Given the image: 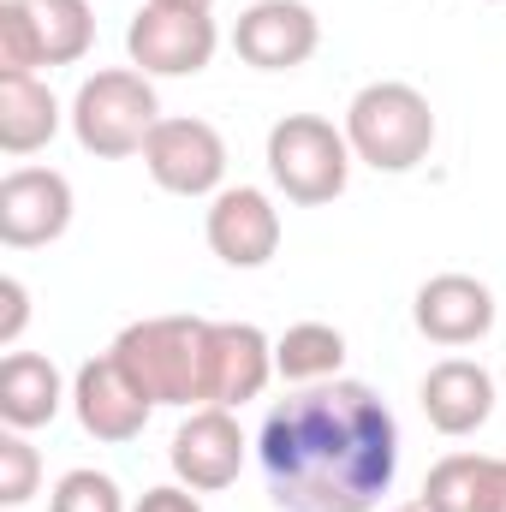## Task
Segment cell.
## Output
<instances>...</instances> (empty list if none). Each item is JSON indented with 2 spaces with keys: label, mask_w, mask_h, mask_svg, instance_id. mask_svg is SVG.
Wrapping results in <instances>:
<instances>
[{
  "label": "cell",
  "mask_w": 506,
  "mask_h": 512,
  "mask_svg": "<svg viewBox=\"0 0 506 512\" xmlns=\"http://www.w3.org/2000/svg\"><path fill=\"white\" fill-rule=\"evenodd\" d=\"M256 465L280 512H376L399 477V423L370 382H316L262 417Z\"/></svg>",
  "instance_id": "obj_1"
},
{
  "label": "cell",
  "mask_w": 506,
  "mask_h": 512,
  "mask_svg": "<svg viewBox=\"0 0 506 512\" xmlns=\"http://www.w3.org/2000/svg\"><path fill=\"white\" fill-rule=\"evenodd\" d=\"M209 334L203 316H143L108 352L155 405H209Z\"/></svg>",
  "instance_id": "obj_2"
},
{
  "label": "cell",
  "mask_w": 506,
  "mask_h": 512,
  "mask_svg": "<svg viewBox=\"0 0 506 512\" xmlns=\"http://www.w3.org/2000/svg\"><path fill=\"white\" fill-rule=\"evenodd\" d=\"M346 143L376 173H411L435 149V108L423 90H411L399 78L364 84L346 108Z\"/></svg>",
  "instance_id": "obj_3"
},
{
  "label": "cell",
  "mask_w": 506,
  "mask_h": 512,
  "mask_svg": "<svg viewBox=\"0 0 506 512\" xmlns=\"http://www.w3.org/2000/svg\"><path fill=\"white\" fill-rule=\"evenodd\" d=\"M72 137L102 155V161H126V155H143L149 131L161 126V102H155V84L137 72V66H108L96 78L78 84L72 96Z\"/></svg>",
  "instance_id": "obj_4"
},
{
  "label": "cell",
  "mask_w": 506,
  "mask_h": 512,
  "mask_svg": "<svg viewBox=\"0 0 506 512\" xmlns=\"http://www.w3.org/2000/svg\"><path fill=\"white\" fill-rule=\"evenodd\" d=\"M352 143L346 126L322 120V114H286L268 131V179L280 185L286 203H304V209H322L346 191L352 179Z\"/></svg>",
  "instance_id": "obj_5"
},
{
  "label": "cell",
  "mask_w": 506,
  "mask_h": 512,
  "mask_svg": "<svg viewBox=\"0 0 506 512\" xmlns=\"http://www.w3.org/2000/svg\"><path fill=\"white\" fill-rule=\"evenodd\" d=\"M221 48V30L197 6H161L143 0L126 24V54L143 78H197Z\"/></svg>",
  "instance_id": "obj_6"
},
{
  "label": "cell",
  "mask_w": 506,
  "mask_h": 512,
  "mask_svg": "<svg viewBox=\"0 0 506 512\" xmlns=\"http://www.w3.org/2000/svg\"><path fill=\"white\" fill-rule=\"evenodd\" d=\"M143 167L167 197H215L227 191V137L209 120H161L143 143Z\"/></svg>",
  "instance_id": "obj_7"
},
{
  "label": "cell",
  "mask_w": 506,
  "mask_h": 512,
  "mask_svg": "<svg viewBox=\"0 0 506 512\" xmlns=\"http://www.w3.org/2000/svg\"><path fill=\"white\" fill-rule=\"evenodd\" d=\"M245 453H251V441H245V429H239V417H233L227 405H197V411L173 429V447H167L173 477H179L185 489H197V495L233 489L239 471H245Z\"/></svg>",
  "instance_id": "obj_8"
},
{
  "label": "cell",
  "mask_w": 506,
  "mask_h": 512,
  "mask_svg": "<svg viewBox=\"0 0 506 512\" xmlns=\"http://www.w3.org/2000/svg\"><path fill=\"white\" fill-rule=\"evenodd\" d=\"M72 227V179L54 167H12L0 179V245L36 251Z\"/></svg>",
  "instance_id": "obj_9"
},
{
  "label": "cell",
  "mask_w": 506,
  "mask_h": 512,
  "mask_svg": "<svg viewBox=\"0 0 506 512\" xmlns=\"http://www.w3.org/2000/svg\"><path fill=\"white\" fill-rule=\"evenodd\" d=\"M72 411H78V423H84V435H90V441L126 447V441L143 435V423H149L155 399H149V393L120 370V358H114V352H102V358L78 364V376H72Z\"/></svg>",
  "instance_id": "obj_10"
},
{
  "label": "cell",
  "mask_w": 506,
  "mask_h": 512,
  "mask_svg": "<svg viewBox=\"0 0 506 512\" xmlns=\"http://www.w3.org/2000/svg\"><path fill=\"white\" fill-rule=\"evenodd\" d=\"M233 48L256 72H292L322 48V24L304 0H256L233 24Z\"/></svg>",
  "instance_id": "obj_11"
},
{
  "label": "cell",
  "mask_w": 506,
  "mask_h": 512,
  "mask_svg": "<svg viewBox=\"0 0 506 512\" xmlns=\"http://www.w3.org/2000/svg\"><path fill=\"white\" fill-rule=\"evenodd\" d=\"M203 233H209V251L221 256L227 268H262L280 251V209L256 185H227V191L209 197Z\"/></svg>",
  "instance_id": "obj_12"
},
{
  "label": "cell",
  "mask_w": 506,
  "mask_h": 512,
  "mask_svg": "<svg viewBox=\"0 0 506 512\" xmlns=\"http://www.w3.org/2000/svg\"><path fill=\"white\" fill-rule=\"evenodd\" d=\"M411 322L435 346H477L495 328V292L477 274H435L411 298Z\"/></svg>",
  "instance_id": "obj_13"
},
{
  "label": "cell",
  "mask_w": 506,
  "mask_h": 512,
  "mask_svg": "<svg viewBox=\"0 0 506 512\" xmlns=\"http://www.w3.org/2000/svg\"><path fill=\"white\" fill-rule=\"evenodd\" d=\"M417 405L429 417V429H441L447 441L477 435L495 417V376L477 358H441L423 382H417Z\"/></svg>",
  "instance_id": "obj_14"
},
{
  "label": "cell",
  "mask_w": 506,
  "mask_h": 512,
  "mask_svg": "<svg viewBox=\"0 0 506 512\" xmlns=\"http://www.w3.org/2000/svg\"><path fill=\"white\" fill-rule=\"evenodd\" d=\"M274 376V340L256 322H215L209 334V405L239 411Z\"/></svg>",
  "instance_id": "obj_15"
},
{
  "label": "cell",
  "mask_w": 506,
  "mask_h": 512,
  "mask_svg": "<svg viewBox=\"0 0 506 512\" xmlns=\"http://www.w3.org/2000/svg\"><path fill=\"white\" fill-rule=\"evenodd\" d=\"M423 501L435 512H506V459L495 453H447L423 477Z\"/></svg>",
  "instance_id": "obj_16"
},
{
  "label": "cell",
  "mask_w": 506,
  "mask_h": 512,
  "mask_svg": "<svg viewBox=\"0 0 506 512\" xmlns=\"http://www.w3.org/2000/svg\"><path fill=\"white\" fill-rule=\"evenodd\" d=\"M66 399L72 393L60 382L54 358H42V352H6V364H0V423L6 429H24V435L48 429Z\"/></svg>",
  "instance_id": "obj_17"
},
{
  "label": "cell",
  "mask_w": 506,
  "mask_h": 512,
  "mask_svg": "<svg viewBox=\"0 0 506 512\" xmlns=\"http://www.w3.org/2000/svg\"><path fill=\"white\" fill-rule=\"evenodd\" d=\"M60 102L42 78H0V149L6 155H36L60 131Z\"/></svg>",
  "instance_id": "obj_18"
},
{
  "label": "cell",
  "mask_w": 506,
  "mask_h": 512,
  "mask_svg": "<svg viewBox=\"0 0 506 512\" xmlns=\"http://www.w3.org/2000/svg\"><path fill=\"white\" fill-rule=\"evenodd\" d=\"M346 364V334L334 322H292L280 340H274V376L298 387H316V382H334Z\"/></svg>",
  "instance_id": "obj_19"
},
{
  "label": "cell",
  "mask_w": 506,
  "mask_h": 512,
  "mask_svg": "<svg viewBox=\"0 0 506 512\" xmlns=\"http://www.w3.org/2000/svg\"><path fill=\"white\" fill-rule=\"evenodd\" d=\"M42 36V60L48 66H78L96 48V12L90 0H24Z\"/></svg>",
  "instance_id": "obj_20"
},
{
  "label": "cell",
  "mask_w": 506,
  "mask_h": 512,
  "mask_svg": "<svg viewBox=\"0 0 506 512\" xmlns=\"http://www.w3.org/2000/svg\"><path fill=\"white\" fill-rule=\"evenodd\" d=\"M42 60V36L24 0H0V78H36Z\"/></svg>",
  "instance_id": "obj_21"
},
{
  "label": "cell",
  "mask_w": 506,
  "mask_h": 512,
  "mask_svg": "<svg viewBox=\"0 0 506 512\" xmlns=\"http://www.w3.org/2000/svg\"><path fill=\"white\" fill-rule=\"evenodd\" d=\"M48 512H131L108 471H66L48 495Z\"/></svg>",
  "instance_id": "obj_22"
},
{
  "label": "cell",
  "mask_w": 506,
  "mask_h": 512,
  "mask_svg": "<svg viewBox=\"0 0 506 512\" xmlns=\"http://www.w3.org/2000/svg\"><path fill=\"white\" fill-rule=\"evenodd\" d=\"M42 483V459L24 429H0V507H24Z\"/></svg>",
  "instance_id": "obj_23"
},
{
  "label": "cell",
  "mask_w": 506,
  "mask_h": 512,
  "mask_svg": "<svg viewBox=\"0 0 506 512\" xmlns=\"http://www.w3.org/2000/svg\"><path fill=\"white\" fill-rule=\"evenodd\" d=\"M24 322H30V292H24L18 274H6V280H0V346H6V352L18 346Z\"/></svg>",
  "instance_id": "obj_24"
},
{
  "label": "cell",
  "mask_w": 506,
  "mask_h": 512,
  "mask_svg": "<svg viewBox=\"0 0 506 512\" xmlns=\"http://www.w3.org/2000/svg\"><path fill=\"white\" fill-rule=\"evenodd\" d=\"M131 512H203V501H197V489H185V483H161V489H143Z\"/></svg>",
  "instance_id": "obj_25"
},
{
  "label": "cell",
  "mask_w": 506,
  "mask_h": 512,
  "mask_svg": "<svg viewBox=\"0 0 506 512\" xmlns=\"http://www.w3.org/2000/svg\"><path fill=\"white\" fill-rule=\"evenodd\" d=\"M393 512H435V507H429V501L417 495V501H399V507H393Z\"/></svg>",
  "instance_id": "obj_26"
},
{
  "label": "cell",
  "mask_w": 506,
  "mask_h": 512,
  "mask_svg": "<svg viewBox=\"0 0 506 512\" xmlns=\"http://www.w3.org/2000/svg\"><path fill=\"white\" fill-rule=\"evenodd\" d=\"M161 6H197V12H209L215 0H161Z\"/></svg>",
  "instance_id": "obj_27"
},
{
  "label": "cell",
  "mask_w": 506,
  "mask_h": 512,
  "mask_svg": "<svg viewBox=\"0 0 506 512\" xmlns=\"http://www.w3.org/2000/svg\"><path fill=\"white\" fill-rule=\"evenodd\" d=\"M6 512H24V507H6Z\"/></svg>",
  "instance_id": "obj_28"
}]
</instances>
